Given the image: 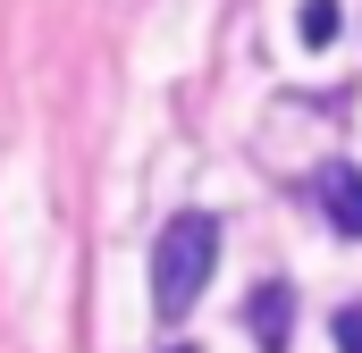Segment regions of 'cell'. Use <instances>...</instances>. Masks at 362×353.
<instances>
[{
  "instance_id": "1",
  "label": "cell",
  "mask_w": 362,
  "mask_h": 353,
  "mask_svg": "<svg viewBox=\"0 0 362 353\" xmlns=\"http://www.w3.org/2000/svg\"><path fill=\"white\" fill-rule=\"evenodd\" d=\"M211 269H219V219L211 210H177L160 227V244H152V311L160 320H185L202 303Z\"/></svg>"
},
{
  "instance_id": "2",
  "label": "cell",
  "mask_w": 362,
  "mask_h": 353,
  "mask_svg": "<svg viewBox=\"0 0 362 353\" xmlns=\"http://www.w3.org/2000/svg\"><path fill=\"white\" fill-rule=\"evenodd\" d=\"M312 202H320V219H329L346 244H362V169L354 160H329V169L312 176Z\"/></svg>"
},
{
  "instance_id": "3",
  "label": "cell",
  "mask_w": 362,
  "mask_h": 353,
  "mask_svg": "<svg viewBox=\"0 0 362 353\" xmlns=\"http://www.w3.org/2000/svg\"><path fill=\"white\" fill-rule=\"evenodd\" d=\"M245 328H253V345H262V353H286V337H295V286H286V277H262V286H253Z\"/></svg>"
},
{
  "instance_id": "4",
  "label": "cell",
  "mask_w": 362,
  "mask_h": 353,
  "mask_svg": "<svg viewBox=\"0 0 362 353\" xmlns=\"http://www.w3.org/2000/svg\"><path fill=\"white\" fill-rule=\"evenodd\" d=\"M337 25H346V17H337V0H303V8H295L303 51H329V42H337Z\"/></svg>"
},
{
  "instance_id": "5",
  "label": "cell",
  "mask_w": 362,
  "mask_h": 353,
  "mask_svg": "<svg viewBox=\"0 0 362 353\" xmlns=\"http://www.w3.org/2000/svg\"><path fill=\"white\" fill-rule=\"evenodd\" d=\"M329 337H337V353H362V311H337V328H329Z\"/></svg>"
},
{
  "instance_id": "6",
  "label": "cell",
  "mask_w": 362,
  "mask_h": 353,
  "mask_svg": "<svg viewBox=\"0 0 362 353\" xmlns=\"http://www.w3.org/2000/svg\"><path fill=\"white\" fill-rule=\"evenodd\" d=\"M169 353H194V345H169Z\"/></svg>"
}]
</instances>
